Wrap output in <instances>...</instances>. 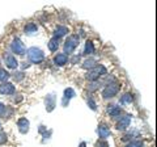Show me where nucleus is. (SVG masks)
<instances>
[{
  "instance_id": "nucleus-22",
  "label": "nucleus",
  "mask_w": 157,
  "mask_h": 147,
  "mask_svg": "<svg viewBox=\"0 0 157 147\" xmlns=\"http://www.w3.org/2000/svg\"><path fill=\"white\" fill-rule=\"evenodd\" d=\"M9 74L4 70V68H0V81H6V80H8L9 79Z\"/></svg>"
},
{
  "instance_id": "nucleus-9",
  "label": "nucleus",
  "mask_w": 157,
  "mask_h": 147,
  "mask_svg": "<svg viewBox=\"0 0 157 147\" xmlns=\"http://www.w3.org/2000/svg\"><path fill=\"white\" fill-rule=\"evenodd\" d=\"M0 93L2 95H13L14 85L11 84V83H3V84H0Z\"/></svg>"
},
{
  "instance_id": "nucleus-24",
  "label": "nucleus",
  "mask_w": 157,
  "mask_h": 147,
  "mask_svg": "<svg viewBox=\"0 0 157 147\" xmlns=\"http://www.w3.org/2000/svg\"><path fill=\"white\" fill-rule=\"evenodd\" d=\"M7 141H8L7 135L4 134V133H2V131H0V145H4V143H7Z\"/></svg>"
},
{
  "instance_id": "nucleus-1",
  "label": "nucleus",
  "mask_w": 157,
  "mask_h": 147,
  "mask_svg": "<svg viewBox=\"0 0 157 147\" xmlns=\"http://www.w3.org/2000/svg\"><path fill=\"white\" fill-rule=\"evenodd\" d=\"M26 54H28L29 61H30L32 63H36V65L43 62V59H45V54H43V51L41 50V49H38V47H30V49H28Z\"/></svg>"
},
{
  "instance_id": "nucleus-20",
  "label": "nucleus",
  "mask_w": 157,
  "mask_h": 147,
  "mask_svg": "<svg viewBox=\"0 0 157 147\" xmlns=\"http://www.w3.org/2000/svg\"><path fill=\"white\" fill-rule=\"evenodd\" d=\"M82 67L84 68H93V67H96V61L94 59H86L84 63H82Z\"/></svg>"
},
{
  "instance_id": "nucleus-28",
  "label": "nucleus",
  "mask_w": 157,
  "mask_h": 147,
  "mask_svg": "<svg viewBox=\"0 0 157 147\" xmlns=\"http://www.w3.org/2000/svg\"><path fill=\"white\" fill-rule=\"evenodd\" d=\"M0 126H2V125H0Z\"/></svg>"
},
{
  "instance_id": "nucleus-25",
  "label": "nucleus",
  "mask_w": 157,
  "mask_h": 147,
  "mask_svg": "<svg viewBox=\"0 0 157 147\" xmlns=\"http://www.w3.org/2000/svg\"><path fill=\"white\" fill-rule=\"evenodd\" d=\"M88 105H90V108H92L93 110H96V109H97V105H96V102L93 101V99H89V100H88Z\"/></svg>"
},
{
  "instance_id": "nucleus-19",
  "label": "nucleus",
  "mask_w": 157,
  "mask_h": 147,
  "mask_svg": "<svg viewBox=\"0 0 157 147\" xmlns=\"http://www.w3.org/2000/svg\"><path fill=\"white\" fill-rule=\"evenodd\" d=\"M130 102H132V95L131 93H126V95L122 96L121 104H130Z\"/></svg>"
},
{
  "instance_id": "nucleus-17",
  "label": "nucleus",
  "mask_w": 157,
  "mask_h": 147,
  "mask_svg": "<svg viewBox=\"0 0 157 147\" xmlns=\"http://www.w3.org/2000/svg\"><path fill=\"white\" fill-rule=\"evenodd\" d=\"M67 33H68V28L67 26H58L55 29V32H54V34H55L56 38H60L63 36H66Z\"/></svg>"
},
{
  "instance_id": "nucleus-4",
  "label": "nucleus",
  "mask_w": 157,
  "mask_h": 147,
  "mask_svg": "<svg viewBox=\"0 0 157 147\" xmlns=\"http://www.w3.org/2000/svg\"><path fill=\"white\" fill-rule=\"evenodd\" d=\"M77 46H78V36H75V34H73V36H70L64 43V53L72 54Z\"/></svg>"
},
{
  "instance_id": "nucleus-11",
  "label": "nucleus",
  "mask_w": 157,
  "mask_h": 147,
  "mask_svg": "<svg viewBox=\"0 0 157 147\" xmlns=\"http://www.w3.org/2000/svg\"><path fill=\"white\" fill-rule=\"evenodd\" d=\"M107 113L110 114V117H114V118H117V117H119L122 114V109L119 106H117V105H109L107 106Z\"/></svg>"
},
{
  "instance_id": "nucleus-27",
  "label": "nucleus",
  "mask_w": 157,
  "mask_h": 147,
  "mask_svg": "<svg viewBox=\"0 0 157 147\" xmlns=\"http://www.w3.org/2000/svg\"><path fill=\"white\" fill-rule=\"evenodd\" d=\"M78 147H86V143H85V142H81L80 146H78Z\"/></svg>"
},
{
  "instance_id": "nucleus-14",
  "label": "nucleus",
  "mask_w": 157,
  "mask_h": 147,
  "mask_svg": "<svg viewBox=\"0 0 157 147\" xmlns=\"http://www.w3.org/2000/svg\"><path fill=\"white\" fill-rule=\"evenodd\" d=\"M37 32H38L37 24H34V22L26 24V26H25V34H28V36H34V34H37Z\"/></svg>"
},
{
  "instance_id": "nucleus-2",
  "label": "nucleus",
  "mask_w": 157,
  "mask_h": 147,
  "mask_svg": "<svg viewBox=\"0 0 157 147\" xmlns=\"http://www.w3.org/2000/svg\"><path fill=\"white\" fill-rule=\"evenodd\" d=\"M106 72H107V71H106V68H105L104 66H96V67L90 68V70L86 72L85 76H86L88 80L94 81V80H97L101 75H106Z\"/></svg>"
},
{
  "instance_id": "nucleus-18",
  "label": "nucleus",
  "mask_w": 157,
  "mask_h": 147,
  "mask_svg": "<svg viewBox=\"0 0 157 147\" xmlns=\"http://www.w3.org/2000/svg\"><path fill=\"white\" fill-rule=\"evenodd\" d=\"M94 53V45L90 41H86L85 43V49H84V54L85 55H90V54Z\"/></svg>"
},
{
  "instance_id": "nucleus-8",
  "label": "nucleus",
  "mask_w": 157,
  "mask_h": 147,
  "mask_svg": "<svg viewBox=\"0 0 157 147\" xmlns=\"http://www.w3.org/2000/svg\"><path fill=\"white\" fill-rule=\"evenodd\" d=\"M130 122H131V116H124V117H121L119 122L117 124V129L118 130H126L127 127L130 126Z\"/></svg>"
},
{
  "instance_id": "nucleus-13",
  "label": "nucleus",
  "mask_w": 157,
  "mask_h": 147,
  "mask_svg": "<svg viewBox=\"0 0 157 147\" xmlns=\"http://www.w3.org/2000/svg\"><path fill=\"white\" fill-rule=\"evenodd\" d=\"M67 62H68V57L66 54H56L55 58H54V63L56 66H64L67 65Z\"/></svg>"
},
{
  "instance_id": "nucleus-12",
  "label": "nucleus",
  "mask_w": 157,
  "mask_h": 147,
  "mask_svg": "<svg viewBox=\"0 0 157 147\" xmlns=\"http://www.w3.org/2000/svg\"><path fill=\"white\" fill-rule=\"evenodd\" d=\"M45 104H46V110L47 112H52L54 108H55V96L48 95L45 99Z\"/></svg>"
},
{
  "instance_id": "nucleus-15",
  "label": "nucleus",
  "mask_w": 157,
  "mask_h": 147,
  "mask_svg": "<svg viewBox=\"0 0 157 147\" xmlns=\"http://www.w3.org/2000/svg\"><path fill=\"white\" fill-rule=\"evenodd\" d=\"M75 96H76L75 91H73L72 88H67L64 91V97H63V105H67V101H70L72 97H75Z\"/></svg>"
},
{
  "instance_id": "nucleus-7",
  "label": "nucleus",
  "mask_w": 157,
  "mask_h": 147,
  "mask_svg": "<svg viewBox=\"0 0 157 147\" xmlns=\"http://www.w3.org/2000/svg\"><path fill=\"white\" fill-rule=\"evenodd\" d=\"M17 127L21 134H26L29 131V127H30V124H29V121L26 118H20L17 121Z\"/></svg>"
},
{
  "instance_id": "nucleus-6",
  "label": "nucleus",
  "mask_w": 157,
  "mask_h": 147,
  "mask_svg": "<svg viewBox=\"0 0 157 147\" xmlns=\"http://www.w3.org/2000/svg\"><path fill=\"white\" fill-rule=\"evenodd\" d=\"M97 134H98V137H100V139H106L107 137L110 135V129H109V126L105 125V124L98 125Z\"/></svg>"
},
{
  "instance_id": "nucleus-23",
  "label": "nucleus",
  "mask_w": 157,
  "mask_h": 147,
  "mask_svg": "<svg viewBox=\"0 0 157 147\" xmlns=\"http://www.w3.org/2000/svg\"><path fill=\"white\" fill-rule=\"evenodd\" d=\"M7 110H8V108L0 102V117H4V118H6L7 117Z\"/></svg>"
},
{
  "instance_id": "nucleus-26",
  "label": "nucleus",
  "mask_w": 157,
  "mask_h": 147,
  "mask_svg": "<svg viewBox=\"0 0 157 147\" xmlns=\"http://www.w3.org/2000/svg\"><path fill=\"white\" fill-rule=\"evenodd\" d=\"M96 147H109V145H107L106 142H104V141H100V142H97Z\"/></svg>"
},
{
  "instance_id": "nucleus-21",
  "label": "nucleus",
  "mask_w": 157,
  "mask_h": 147,
  "mask_svg": "<svg viewBox=\"0 0 157 147\" xmlns=\"http://www.w3.org/2000/svg\"><path fill=\"white\" fill-rule=\"evenodd\" d=\"M124 147H144L143 141H132L130 143H127Z\"/></svg>"
},
{
  "instance_id": "nucleus-5",
  "label": "nucleus",
  "mask_w": 157,
  "mask_h": 147,
  "mask_svg": "<svg viewBox=\"0 0 157 147\" xmlns=\"http://www.w3.org/2000/svg\"><path fill=\"white\" fill-rule=\"evenodd\" d=\"M11 50L17 54V55H24L26 53V49H25V45L22 43V41L20 38H14L11 43Z\"/></svg>"
},
{
  "instance_id": "nucleus-10",
  "label": "nucleus",
  "mask_w": 157,
  "mask_h": 147,
  "mask_svg": "<svg viewBox=\"0 0 157 147\" xmlns=\"http://www.w3.org/2000/svg\"><path fill=\"white\" fill-rule=\"evenodd\" d=\"M4 59H6V65L8 68H17L18 67V62L16 59V57H13L12 54H7V55L4 57Z\"/></svg>"
},
{
  "instance_id": "nucleus-3",
  "label": "nucleus",
  "mask_w": 157,
  "mask_h": 147,
  "mask_svg": "<svg viewBox=\"0 0 157 147\" xmlns=\"http://www.w3.org/2000/svg\"><path fill=\"white\" fill-rule=\"evenodd\" d=\"M118 92H119V84L118 83H110L102 91V97L104 99H111V97L118 95Z\"/></svg>"
},
{
  "instance_id": "nucleus-16",
  "label": "nucleus",
  "mask_w": 157,
  "mask_h": 147,
  "mask_svg": "<svg viewBox=\"0 0 157 147\" xmlns=\"http://www.w3.org/2000/svg\"><path fill=\"white\" fill-rule=\"evenodd\" d=\"M59 43H60L59 38L52 37L51 40L48 41V49H50V51H56V50H58V47H59Z\"/></svg>"
}]
</instances>
